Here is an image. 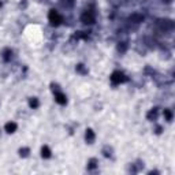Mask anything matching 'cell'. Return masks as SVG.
<instances>
[{
	"label": "cell",
	"instance_id": "1",
	"mask_svg": "<svg viewBox=\"0 0 175 175\" xmlns=\"http://www.w3.org/2000/svg\"><path fill=\"white\" fill-rule=\"evenodd\" d=\"M49 21L54 25H57L59 22H62V18H60V15L57 14V12H55V11H52L51 14H49Z\"/></svg>",
	"mask_w": 175,
	"mask_h": 175
},
{
	"label": "cell",
	"instance_id": "2",
	"mask_svg": "<svg viewBox=\"0 0 175 175\" xmlns=\"http://www.w3.org/2000/svg\"><path fill=\"white\" fill-rule=\"evenodd\" d=\"M123 79L125 78H123V74H122V73H115L112 75V81L114 82H122Z\"/></svg>",
	"mask_w": 175,
	"mask_h": 175
},
{
	"label": "cell",
	"instance_id": "5",
	"mask_svg": "<svg viewBox=\"0 0 175 175\" xmlns=\"http://www.w3.org/2000/svg\"><path fill=\"white\" fill-rule=\"evenodd\" d=\"M83 22L85 23H92L93 22V17H92L90 14H85L83 15Z\"/></svg>",
	"mask_w": 175,
	"mask_h": 175
},
{
	"label": "cell",
	"instance_id": "6",
	"mask_svg": "<svg viewBox=\"0 0 175 175\" xmlns=\"http://www.w3.org/2000/svg\"><path fill=\"white\" fill-rule=\"evenodd\" d=\"M42 156H45V157H48V156H49V151H48V148H44V149H42Z\"/></svg>",
	"mask_w": 175,
	"mask_h": 175
},
{
	"label": "cell",
	"instance_id": "4",
	"mask_svg": "<svg viewBox=\"0 0 175 175\" xmlns=\"http://www.w3.org/2000/svg\"><path fill=\"white\" fill-rule=\"evenodd\" d=\"M56 101L60 103V104H64V103H66V97L63 96L62 93H57V94H56Z\"/></svg>",
	"mask_w": 175,
	"mask_h": 175
},
{
	"label": "cell",
	"instance_id": "3",
	"mask_svg": "<svg viewBox=\"0 0 175 175\" xmlns=\"http://www.w3.org/2000/svg\"><path fill=\"white\" fill-rule=\"evenodd\" d=\"M15 129H17V125L15 123H7V126H6V130L8 131V133H14Z\"/></svg>",
	"mask_w": 175,
	"mask_h": 175
}]
</instances>
